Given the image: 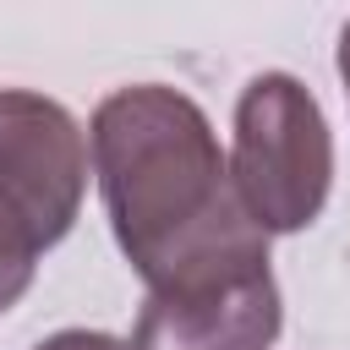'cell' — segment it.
<instances>
[{
    "mask_svg": "<svg viewBox=\"0 0 350 350\" xmlns=\"http://www.w3.org/2000/svg\"><path fill=\"white\" fill-rule=\"evenodd\" d=\"M115 246L148 295L219 290L268 273V235L246 213L213 120L164 82L115 88L88 126Z\"/></svg>",
    "mask_w": 350,
    "mask_h": 350,
    "instance_id": "1",
    "label": "cell"
},
{
    "mask_svg": "<svg viewBox=\"0 0 350 350\" xmlns=\"http://www.w3.org/2000/svg\"><path fill=\"white\" fill-rule=\"evenodd\" d=\"M230 175L262 235H295L323 213L334 186V137L306 82L262 71L241 88Z\"/></svg>",
    "mask_w": 350,
    "mask_h": 350,
    "instance_id": "2",
    "label": "cell"
},
{
    "mask_svg": "<svg viewBox=\"0 0 350 350\" xmlns=\"http://www.w3.org/2000/svg\"><path fill=\"white\" fill-rule=\"evenodd\" d=\"M0 191L49 246L71 235L88 191V137L66 104L33 88H0Z\"/></svg>",
    "mask_w": 350,
    "mask_h": 350,
    "instance_id": "3",
    "label": "cell"
},
{
    "mask_svg": "<svg viewBox=\"0 0 350 350\" xmlns=\"http://www.w3.org/2000/svg\"><path fill=\"white\" fill-rule=\"evenodd\" d=\"M279 284L273 273L219 284V290H180L148 295L131 328V350H273L279 339Z\"/></svg>",
    "mask_w": 350,
    "mask_h": 350,
    "instance_id": "4",
    "label": "cell"
},
{
    "mask_svg": "<svg viewBox=\"0 0 350 350\" xmlns=\"http://www.w3.org/2000/svg\"><path fill=\"white\" fill-rule=\"evenodd\" d=\"M44 252H49L44 230L0 191V312H11L33 290V273H38V257Z\"/></svg>",
    "mask_w": 350,
    "mask_h": 350,
    "instance_id": "5",
    "label": "cell"
},
{
    "mask_svg": "<svg viewBox=\"0 0 350 350\" xmlns=\"http://www.w3.org/2000/svg\"><path fill=\"white\" fill-rule=\"evenodd\" d=\"M33 350H131V345L115 334H98V328H60V334L38 339Z\"/></svg>",
    "mask_w": 350,
    "mask_h": 350,
    "instance_id": "6",
    "label": "cell"
},
{
    "mask_svg": "<svg viewBox=\"0 0 350 350\" xmlns=\"http://www.w3.org/2000/svg\"><path fill=\"white\" fill-rule=\"evenodd\" d=\"M339 82H345V93H350V22H345V33H339Z\"/></svg>",
    "mask_w": 350,
    "mask_h": 350,
    "instance_id": "7",
    "label": "cell"
}]
</instances>
